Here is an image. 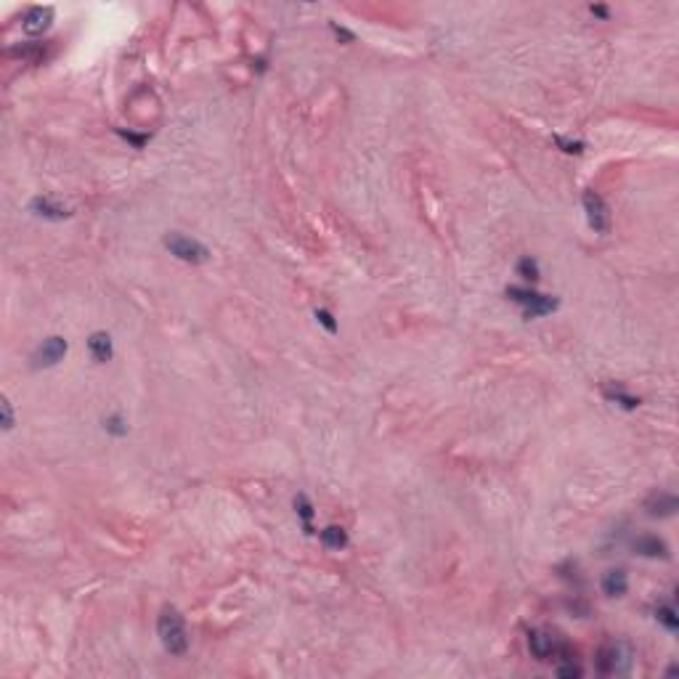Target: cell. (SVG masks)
Wrapping results in <instances>:
<instances>
[{
  "mask_svg": "<svg viewBox=\"0 0 679 679\" xmlns=\"http://www.w3.org/2000/svg\"><path fill=\"white\" fill-rule=\"evenodd\" d=\"M157 634H160L162 648L167 650L170 656H183V653L189 650V631H186L183 616L175 608H165L162 613H160Z\"/></svg>",
  "mask_w": 679,
  "mask_h": 679,
  "instance_id": "cell-1",
  "label": "cell"
},
{
  "mask_svg": "<svg viewBox=\"0 0 679 679\" xmlns=\"http://www.w3.org/2000/svg\"><path fill=\"white\" fill-rule=\"evenodd\" d=\"M507 297L512 300V303L523 305V314H526L528 319H534V316L552 314V311L558 308V300H555V297L539 294V292H534V289H523V287H509V289H507Z\"/></svg>",
  "mask_w": 679,
  "mask_h": 679,
  "instance_id": "cell-2",
  "label": "cell"
},
{
  "mask_svg": "<svg viewBox=\"0 0 679 679\" xmlns=\"http://www.w3.org/2000/svg\"><path fill=\"white\" fill-rule=\"evenodd\" d=\"M631 650L624 642H613V645H605L600 648L597 653V669L602 674H626L631 669Z\"/></svg>",
  "mask_w": 679,
  "mask_h": 679,
  "instance_id": "cell-3",
  "label": "cell"
},
{
  "mask_svg": "<svg viewBox=\"0 0 679 679\" xmlns=\"http://www.w3.org/2000/svg\"><path fill=\"white\" fill-rule=\"evenodd\" d=\"M165 247L170 250V255H175L178 260H186V263H204L210 258V250L204 244H199L197 239H189L183 233H167Z\"/></svg>",
  "mask_w": 679,
  "mask_h": 679,
  "instance_id": "cell-4",
  "label": "cell"
},
{
  "mask_svg": "<svg viewBox=\"0 0 679 679\" xmlns=\"http://www.w3.org/2000/svg\"><path fill=\"white\" fill-rule=\"evenodd\" d=\"M584 210H587V221L595 231L597 233L610 231V210H608V204L602 202L600 194H595V192L584 194Z\"/></svg>",
  "mask_w": 679,
  "mask_h": 679,
  "instance_id": "cell-5",
  "label": "cell"
},
{
  "mask_svg": "<svg viewBox=\"0 0 679 679\" xmlns=\"http://www.w3.org/2000/svg\"><path fill=\"white\" fill-rule=\"evenodd\" d=\"M53 21V9L51 6H35L24 13V21H21V30L27 35H43V32L51 27Z\"/></svg>",
  "mask_w": 679,
  "mask_h": 679,
  "instance_id": "cell-6",
  "label": "cell"
},
{
  "mask_svg": "<svg viewBox=\"0 0 679 679\" xmlns=\"http://www.w3.org/2000/svg\"><path fill=\"white\" fill-rule=\"evenodd\" d=\"M67 340L64 337H48L45 343L38 348V353H35V366H53L59 364L61 358H64V353H67Z\"/></svg>",
  "mask_w": 679,
  "mask_h": 679,
  "instance_id": "cell-7",
  "label": "cell"
},
{
  "mask_svg": "<svg viewBox=\"0 0 679 679\" xmlns=\"http://www.w3.org/2000/svg\"><path fill=\"white\" fill-rule=\"evenodd\" d=\"M679 502L674 494H666V491H656L653 497L645 502V509H648L650 517H671L677 512Z\"/></svg>",
  "mask_w": 679,
  "mask_h": 679,
  "instance_id": "cell-8",
  "label": "cell"
},
{
  "mask_svg": "<svg viewBox=\"0 0 679 679\" xmlns=\"http://www.w3.org/2000/svg\"><path fill=\"white\" fill-rule=\"evenodd\" d=\"M528 650H531V656L536 661H549L558 653V645H555L552 634H547V631H531L528 634Z\"/></svg>",
  "mask_w": 679,
  "mask_h": 679,
  "instance_id": "cell-9",
  "label": "cell"
},
{
  "mask_svg": "<svg viewBox=\"0 0 679 679\" xmlns=\"http://www.w3.org/2000/svg\"><path fill=\"white\" fill-rule=\"evenodd\" d=\"M634 552L637 555H642V558H661L666 560L669 558V547H666V541L658 536H637L634 539Z\"/></svg>",
  "mask_w": 679,
  "mask_h": 679,
  "instance_id": "cell-10",
  "label": "cell"
},
{
  "mask_svg": "<svg viewBox=\"0 0 679 679\" xmlns=\"http://www.w3.org/2000/svg\"><path fill=\"white\" fill-rule=\"evenodd\" d=\"M629 589V578H626V570H621V568H613V570H608L605 576H602V592L608 595V597H624Z\"/></svg>",
  "mask_w": 679,
  "mask_h": 679,
  "instance_id": "cell-11",
  "label": "cell"
},
{
  "mask_svg": "<svg viewBox=\"0 0 679 679\" xmlns=\"http://www.w3.org/2000/svg\"><path fill=\"white\" fill-rule=\"evenodd\" d=\"M88 348H91V355L99 364H106L112 358V337L106 332H93L91 340H88Z\"/></svg>",
  "mask_w": 679,
  "mask_h": 679,
  "instance_id": "cell-12",
  "label": "cell"
},
{
  "mask_svg": "<svg viewBox=\"0 0 679 679\" xmlns=\"http://www.w3.org/2000/svg\"><path fill=\"white\" fill-rule=\"evenodd\" d=\"M605 398H608V401H616V404H621L624 409H637V406H639V398L629 396V393L621 385L605 387Z\"/></svg>",
  "mask_w": 679,
  "mask_h": 679,
  "instance_id": "cell-13",
  "label": "cell"
},
{
  "mask_svg": "<svg viewBox=\"0 0 679 679\" xmlns=\"http://www.w3.org/2000/svg\"><path fill=\"white\" fill-rule=\"evenodd\" d=\"M35 210H40V215H45V218H56V221H61V218L70 215V210H67L64 204H56V202H51V199H35Z\"/></svg>",
  "mask_w": 679,
  "mask_h": 679,
  "instance_id": "cell-14",
  "label": "cell"
},
{
  "mask_svg": "<svg viewBox=\"0 0 679 679\" xmlns=\"http://www.w3.org/2000/svg\"><path fill=\"white\" fill-rule=\"evenodd\" d=\"M321 541H324L329 549H340V547H345V544H348V534H345L343 528L329 526V528H324V531H321Z\"/></svg>",
  "mask_w": 679,
  "mask_h": 679,
  "instance_id": "cell-15",
  "label": "cell"
},
{
  "mask_svg": "<svg viewBox=\"0 0 679 679\" xmlns=\"http://www.w3.org/2000/svg\"><path fill=\"white\" fill-rule=\"evenodd\" d=\"M517 276H523L526 282H539V263L534 258H523L517 263Z\"/></svg>",
  "mask_w": 679,
  "mask_h": 679,
  "instance_id": "cell-16",
  "label": "cell"
},
{
  "mask_svg": "<svg viewBox=\"0 0 679 679\" xmlns=\"http://www.w3.org/2000/svg\"><path fill=\"white\" fill-rule=\"evenodd\" d=\"M658 621L663 624V626L669 629V631H677V626H679V619H677V610L671 608V605H663V608H658Z\"/></svg>",
  "mask_w": 679,
  "mask_h": 679,
  "instance_id": "cell-17",
  "label": "cell"
},
{
  "mask_svg": "<svg viewBox=\"0 0 679 679\" xmlns=\"http://www.w3.org/2000/svg\"><path fill=\"white\" fill-rule=\"evenodd\" d=\"M294 507H297V512H300V517H303L305 528H308V520H311V515H314V507H311V502L300 494V497L294 499ZM308 534H311V528H308Z\"/></svg>",
  "mask_w": 679,
  "mask_h": 679,
  "instance_id": "cell-18",
  "label": "cell"
},
{
  "mask_svg": "<svg viewBox=\"0 0 679 679\" xmlns=\"http://www.w3.org/2000/svg\"><path fill=\"white\" fill-rule=\"evenodd\" d=\"M0 409H3V430H11V427H13V414H11V401H9V398H3Z\"/></svg>",
  "mask_w": 679,
  "mask_h": 679,
  "instance_id": "cell-19",
  "label": "cell"
},
{
  "mask_svg": "<svg viewBox=\"0 0 679 679\" xmlns=\"http://www.w3.org/2000/svg\"><path fill=\"white\" fill-rule=\"evenodd\" d=\"M316 319H319V321H321V324H324L329 332H337V324L332 321V316L326 314V311H316Z\"/></svg>",
  "mask_w": 679,
  "mask_h": 679,
  "instance_id": "cell-20",
  "label": "cell"
},
{
  "mask_svg": "<svg viewBox=\"0 0 679 679\" xmlns=\"http://www.w3.org/2000/svg\"><path fill=\"white\" fill-rule=\"evenodd\" d=\"M558 674L560 677H581V669L576 663H568V666H558Z\"/></svg>",
  "mask_w": 679,
  "mask_h": 679,
  "instance_id": "cell-21",
  "label": "cell"
}]
</instances>
